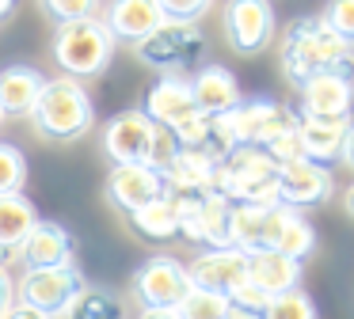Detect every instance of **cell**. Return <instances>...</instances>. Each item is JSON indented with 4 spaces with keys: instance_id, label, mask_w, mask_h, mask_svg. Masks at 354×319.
I'll list each match as a JSON object with an SVG mask.
<instances>
[{
    "instance_id": "obj_1",
    "label": "cell",
    "mask_w": 354,
    "mask_h": 319,
    "mask_svg": "<svg viewBox=\"0 0 354 319\" xmlns=\"http://www.w3.org/2000/svg\"><path fill=\"white\" fill-rule=\"evenodd\" d=\"M282 72L293 88L320 72H335L354 84V53L324 27L320 15H301L282 30Z\"/></svg>"
},
{
    "instance_id": "obj_2",
    "label": "cell",
    "mask_w": 354,
    "mask_h": 319,
    "mask_svg": "<svg viewBox=\"0 0 354 319\" xmlns=\"http://www.w3.org/2000/svg\"><path fill=\"white\" fill-rule=\"evenodd\" d=\"M35 126V133L50 144H73L80 137L92 133L95 126V106L92 95L84 91L80 80H69V76H57V80L42 84V95L35 103V110L27 114Z\"/></svg>"
},
{
    "instance_id": "obj_3",
    "label": "cell",
    "mask_w": 354,
    "mask_h": 319,
    "mask_svg": "<svg viewBox=\"0 0 354 319\" xmlns=\"http://www.w3.org/2000/svg\"><path fill=\"white\" fill-rule=\"evenodd\" d=\"M209 194H221L229 205H278V167L263 148L240 144L214 167Z\"/></svg>"
},
{
    "instance_id": "obj_4",
    "label": "cell",
    "mask_w": 354,
    "mask_h": 319,
    "mask_svg": "<svg viewBox=\"0 0 354 319\" xmlns=\"http://www.w3.org/2000/svg\"><path fill=\"white\" fill-rule=\"evenodd\" d=\"M50 53H54L62 76L69 80H92V76H103L115 57V38L103 27V19H77V23H62L54 30V42H50Z\"/></svg>"
},
{
    "instance_id": "obj_5",
    "label": "cell",
    "mask_w": 354,
    "mask_h": 319,
    "mask_svg": "<svg viewBox=\"0 0 354 319\" xmlns=\"http://www.w3.org/2000/svg\"><path fill=\"white\" fill-rule=\"evenodd\" d=\"M141 65L156 68L160 76H179L183 68L198 65L206 57V35L198 23H164L149 38L133 46Z\"/></svg>"
},
{
    "instance_id": "obj_6",
    "label": "cell",
    "mask_w": 354,
    "mask_h": 319,
    "mask_svg": "<svg viewBox=\"0 0 354 319\" xmlns=\"http://www.w3.org/2000/svg\"><path fill=\"white\" fill-rule=\"evenodd\" d=\"M221 30L232 53L255 57L274 42V30H278L274 8H270V0H225Z\"/></svg>"
},
{
    "instance_id": "obj_7",
    "label": "cell",
    "mask_w": 354,
    "mask_h": 319,
    "mask_svg": "<svg viewBox=\"0 0 354 319\" xmlns=\"http://www.w3.org/2000/svg\"><path fill=\"white\" fill-rule=\"evenodd\" d=\"M80 289H84V273L77 270V262L54 266V270H27L16 285V304L35 308L50 319H62Z\"/></svg>"
},
{
    "instance_id": "obj_8",
    "label": "cell",
    "mask_w": 354,
    "mask_h": 319,
    "mask_svg": "<svg viewBox=\"0 0 354 319\" xmlns=\"http://www.w3.org/2000/svg\"><path fill=\"white\" fill-rule=\"evenodd\" d=\"M130 293L138 296L141 311H160V308H176L187 293H191V278H187L183 262L171 255H153L133 270L130 278Z\"/></svg>"
},
{
    "instance_id": "obj_9",
    "label": "cell",
    "mask_w": 354,
    "mask_h": 319,
    "mask_svg": "<svg viewBox=\"0 0 354 319\" xmlns=\"http://www.w3.org/2000/svg\"><path fill=\"white\" fill-rule=\"evenodd\" d=\"M156 129L160 126H153V122L141 114V106L118 110L115 118L103 126V152L111 156V164H149Z\"/></svg>"
},
{
    "instance_id": "obj_10",
    "label": "cell",
    "mask_w": 354,
    "mask_h": 319,
    "mask_svg": "<svg viewBox=\"0 0 354 319\" xmlns=\"http://www.w3.org/2000/svg\"><path fill=\"white\" fill-rule=\"evenodd\" d=\"M259 251H274V255H286L293 262H305L316 251V232L297 209H290V205H267Z\"/></svg>"
},
{
    "instance_id": "obj_11",
    "label": "cell",
    "mask_w": 354,
    "mask_h": 319,
    "mask_svg": "<svg viewBox=\"0 0 354 319\" xmlns=\"http://www.w3.org/2000/svg\"><path fill=\"white\" fill-rule=\"evenodd\" d=\"M229 122H232V133H236V144L263 148L270 137L297 126V114L290 106L274 103V99H240L236 110H229Z\"/></svg>"
},
{
    "instance_id": "obj_12",
    "label": "cell",
    "mask_w": 354,
    "mask_h": 319,
    "mask_svg": "<svg viewBox=\"0 0 354 319\" xmlns=\"http://www.w3.org/2000/svg\"><path fill=\"white\" fill-rule=\"evenodd\" d=\"M164 175L156 171V167L149 164H115L107 175V186H103V194H107V202L115 205L118 213H138L141 205L156 202V197H164Z\"/></svg>"
},
{
    "instance_id": "obj_13",
    "label": "cell",
    "mask_w": 354,
    "mask_h": 319,
    "mask_svg": "<svg viewBox=\"0 0 354 319\" xmlns=\"http://www.w3.org/2000/svg\"><path fill=\"white\" fill-rule=\"evenodd\" d=\"M183 270H187L194 289H206V293H217L229 300V293L248 278V255L236 247H206Z\"/></svg>"
},
{
    "instance_id": "obj_14",
    "label": "cell",
    "mask_w": 354,
    "mask_h": 319,
    "mask_svg": "<svg viewBox=\"0 0 354 319\" xmlns=\"http://www.w3.org/2000/svg\"><path fill=\"white\" fill-rule=\"evenodd\" d=\"M335 194V182L331 171L320 164H308V160H293V164L278 167V205H290V209H313L324 205Z\"/></svg>"
},
{
    "instance_id": "obj_15",
    "label": "cell",
    "mask_w": 354,
    "mask_h": 319,
    "mask_svg": "<svg viewBox=\"0 0 354 319\" xmlns=\"http://www.w3.org/2000/svg\"><path fill=\"white\" fill-rule=\"evenodd\" d=\"M19 262L27 270H54V266H69L77 255V235L57 220H35L27 240L19 243Z\"/></svg>"
},
{
    "instance_id": "obj_16",
    "label": "cell",
    "mask_w": 354,
    "mask_h": 319,
    "mask_svg": "<svg viewBox=\"0 0 354 319\" xmlns=\"http://www.w3.org/2000/svg\"><path fill=\"white\" fill-rule=\"evenodd\" d=\"M141 114L160 129H176L179 122L194 118L198 106H194V95H191V80H183V76H160V80L145 91Z\"/></svg>"
},
{
    "instance_id": "obj_17",
    "label": "cell",
    "mask_w": 354,
    "mask_h": 319,
    "mask_svg": "<svg viewBox=\"0 0 354 319\" xmlns=\"http://www.w3.org/2000/svg\"><path fill=\"white\" fill-rule=\"evenodd\" d=\"M100 19L115 42H130V46H138L141 38H149L156 27L168 23L156 0H107Z\"/></svg>"
},
{
    "instance_id": "obj_18",
    "label": "cell",
    "mask_w": 354,
    "mask_h": 319,
    "mask_svg": "<svg viewBox=\"0 0 354 319\" xmlns=\"http://www.w3.org/2000/svg\"><path fill=\"white\" fill-rule=\"evenodd\" d=\"M301 110L297 118H351L354 84L335 72H320L301 84Z\"/></svg>"
},
{
    "instance_id": "obj_19",
    "label": "cell",
    "mask_w": 354,
    "mask_h": 319,
    "mask_svg": "<svg viewBox=\"0 0 354 319\" xmlns=\"http://www.w3.org/2000/svg\"><path fill=\"white\" fill-rule=\"evenodd\" d=\"M351 126H354L351 118H297V137L305 160L320 167H331L335 160H343V141Z\"/></svg>"
},
{
    "instance_id": "obj_20",
    "label": "cell",
    "mask_w": 354,
    "mask_h": 319,
    "mask_svg": "<svg viewBox=\"0 0 354 319\" xmlns=\"http://www.w3.org/2000/svg\"><path fill=\"white\" fill-rule=\"evenodd\" d=\"M191 95L198 114H229L240 106V84L225 65H202L191 76Z\"/></svg>"
},
{
    "instance_id": "obj_21",
    "label": "cell",
    "mask_w": 354,
    "mask_h": 319,
    "mask_svg": "<svg viewBox=\"0 0 354 319\" xmlns=\"http://www.w3.org/2000/svg\"><path fill=\"white\" fill-rule=\"evenodd\" d=\"M42 84H46V76L31 65L0 68V106H4V118H27L42 95Z\"/></svg>"
},
{
    "instance_id": "obj_22",
    "label": "cell",
    "mask_w": 354,
    "mask_h": 319,
    "mask_svg": "<svg viewBox=\"0 0 354 319\" xmlns=\"http://www.w3.org/2000/svg\"><path fill=\"white\" fill-rule=\"evenodd\" d=\"M248 281L263 296H282L290 289H301V262L274 255V251H255L248 255Z\"/></svg>"
},
{
    "instance_id": "obj_23",
    "label": "cell",
    "mask_w": 354,
    "mask_h": 319,
    "mask_svg": "<svg viewBox=\"0 0 354 319\" xmlns=\"http://www.w3.org/2000/svg\"><path fill=\"white\" fill-rule=\"evenodd\" d=\"M214 167L217 160L202 148H179L171 156V164L164 167V186L168 190H183V194H209L214 182Z\"/></svg>"
},
{
    "instance_id": "obj_24",
    "label": "cell",
    "mask_w": 354,
    "mask_h": 319,
    "mask_svg": "<svg viewBox=\"0 0 354 319\" xmlns=\"http://www.w3.org/2000/svg\"><path fill=\"white\" fill-rule=\"evenodd\" d=\"M35 220H39V213H35L31 197L0 194V266L19 251V243L27 240V232L35 228Z\"/></svg>"
},
{
    "instance_id": "obj_25",
    "label": "cell",
    "mask_w": 354,
    "mask_h": 319,
    "mask_svg": "<svg viewBox=\"0 0 354 319\" xmlns=\"http://www.w3.org/2000/svg\"><path fill=\"white\" fill-rule=\"evenodd\" d=\"M126 220H130V228L141 240H153V243H164V240H176L179 235V217H176V205H171L168 190H164V197L141 205V209L130 213Z\"/></svg>"
},
{
    "instance_id": "obj_26",
    "label": "cell",
    "mask_w": 354,
    "mask_h": 319,
    "mask_svg": "<svg viewBox=\"0 0 354 319\" xmlns=\"http://www.w3.org/2000/svg\"><path fill=\"white\" fill-rule=\"evenodd\" d=\"M263 213L267 205H232L229 209V247L255 255L263 243Z\"/></svg>"
},
{
    "instance_id": "obj_27",
    "label": "cell",
    "mask_w": 354,
    "mask_h": 319,
    "mask_svg": "<svg viewBox=\"0 0 354 319\" xmlns=\"http://www.w3.org/2000/svg\"><path fill=\"white\" fill-rule=\"evenodd\" d=\"M62 319H126V308L111 289H95V285H84L77 293V300L65 308Z\"/></svg>"
},
{
    "instance_id": "obj_28",
    "label": "cell",
    "mask_w": 354,
    "mask_h": 319,
    "mask_svg": "<svg viewBox=\"0 0 354 319\" xmlns=\"http://www.w3.org/2000/svg\"><path fill=\"white\" fill-rule=\"evenodd\" d=\"M229 209L221 194H202L198 205V243L206 247H229Z\"/></svg>"
},
{
    "instance_id": "obj_29",
    "label": "cell",
    "mask_w": 354,
    "mask_h": 319,
    "mask_svg": "<svg viewBox=\"0 0 354 319\" xmlns=\"http://www.w3.org/2000/svg\"><path fill=\"white\" fill-rule=\"evenodd\" d=\"M176 316L179 319H225L229 316V300L217 293H206V289H194L176 304Z\"/></svg>"
},
{
    "instance_id": "obj_30",
    "label": "cell",
    "mask_w": 354,
    "mask_h": 319,
    "mask_svg": "<svg viewBox=\"0 0 354 319\" xmlns=\"http://www.w3.org/2000/svg\"><path fill=\"white\" fill-rule=\"evenodd\" d=\"M259 319H316V304L305 289H290L282 296H270Z\"/></svg>"
},
{
    "instance_id": "obj_31",
    "label": "cell",
    "mask_w": 354,
    "mask_h": 319,
    "mask_svg": "<svg viewBox=\"0 0 354 319\" xmlns=\"http://www.w3.org/2000/svg\"><path fill=\"white\" fill-rule=\"evenodd\" d=\"M27 182V160L16 144L0 141V194H24Z\"/></svg>"
},
{
    "instance_id": "obj_32",
    "label": "cell",
    "mask_w": 354,
    "mask_h": 319,
    "mask_svg": "<svg viewBox=\"0 0 354 319\" xmlns=\"http://www.w3.org/2000/svg\"><path fill=\"white\" fill-rule=\"evenodd\" d=\"M42 15L50 23H77V19H95L100 15V0H39Z\"/></svg>"
},
{
    "instance_id": "obj_33",
    "label": "cell",
    "mask_w": 354,
    "mask_h": 319,
    "mask_svg": "<svg viewBox=\"0 0 354 319\" xmlns=\"http://www.w3.org/2000/svg\"><path fill=\"white\" fill-rule=\"evenodd\" d=\"M320 19L339 42L354 50V0H328V8H324Z\"/></svg>"
},
{
    "instance_id": "obj_34",
    "label": "cell",
    "mask_w": 354,
    "mask_h": 319,
    "mask_svg": "<svg viewBox=\"0 0 354 319\" xmlns=\"http://www.w3.org/2000/svg\"><path fill=\"white\" fill-rule=\"evenodd\" d=\"M263 152L274 160V167H286V164H293V160H305V152H301V137H297V126H290V129H282L278 137H270V141L263 144Z\"/></svg>"
},
{
    "instance_id": "obj_35",
    "label": "cell",
    "mask_w": 354,
    "mask_h": 319,
    "mask_svg": "<svg viewBox=\"0 0 354 319\" xmlns=\"http://www.w3.org/2000/svg\"><path fill=\"white\" fill-rule=\"evenodd\" d=\"M168 23H198L214 8V0H156Z\"/></svg>"
},
{
    "instance_id": "obj_36",
    "label": "cell",
    "mask_w": 354,
    "mask_h": 319,
    "mask_svg": "<svg viewBox=\"0 0 354 319\" xmlns=\"http://www.w3.org/2000/svg\"><path fill=\"white\" fill-rule=\"evenodd\" d=\"M267 300H270V296H263L259 293V289H255L252 285V281H240V285L236 289H232V293H229V308H240V311H255V316H259V311L263 308H267Z\"/></svg>"
},
{
    "instance_id": "obj_37",
    "label": "cell",
    "mask_w": 354,
    "mask_h": 319,
    "mask_svg": "<svg viewBox=\"0 0 354 319\" xmlns=\"http://www.w3.org/2000/svg\"><path fill=\"white\" fill-rule=\"evenodd\" d=\"M16 304V281H12L8 266H0V316Z\"/></svg>"
},
{
    "instance_id": "obj_38",
    "label": "cell",
    "mask_w": 354,
    "mask_h": 319,
    "mask_svg": "<svg viewBox=\"0 0 354 319\" xmlns=\"http://www.w3.org/2000/svg\"><path fill=\"white\" fill-rule=\"evenodd\" d=\"M0 319H50V316H42V311H35V308H24V304H12Z\"/></svg>"
},
{
    "instance_id": "obj_39",
    "label": "cell",
    "mask_w": 354,
    "mask_h": 319,
    "mask_svg": "<svg viewBox=\"0 0 354 319\" xmlns=\"http://www.w3.org/2000/svg\"><path fill=\"white\" fill-rule=\"evenodd\" d=\"M343 164L354 167V126L346 129V141H343Z\"/></svg>"
},
{
    "instance_id": "obj_40",
    "label": "cell",
    "mask_w": 354,
    "mask_h": 319,
    "mask_svg": "<svg viewBox=\"0 0 354 319\" xmlns=\"http://www.w3.org/2000/svg\"><path fill=\"white\" fill-rule=\"evenodd\" d=\"M138 319H179L176 308H160V311H141Z\"/></svg>"
},
{
    "instance_id": "obj_41",
    "label": "cell",
    "mask_w": 354,
    "mask_h": 319,
    "mask_svg": "<svg viewBox=\"0 0 354 319\" xmlns=\"http://www.w3.org/2000/svg\"><path fill=\"white\" fill-rule=\"evenodd\" d=\"M225 319H259V316H255V311H240V308H229V316H225Z\"/></svg>"
},
{
    "instance_id": "obj_42",
    "label": "cell",
    "mask_w": 354,
    "mask_h": 319,
    "mask_svg": "<svg viewBox=\"0 0 354 319\" xmlns=\"http://www.w3.org/2000/svg\"><path fill=\"white\" fill-rule=\"evenodd\" d=\"M12 12H16V0H0V19H8Z\"/></svg>"
},
{
    "instance_id": "obj_43",
    "label": "cell",
    "mask_w": 354,
    "mask_h": 319,
    "mask_svg": "<svg viewBox=\"0 0 354 319\" xmlns=\"http://www.w3.org/2000/svg\"><path fill=\"white\" fill-rule=\"evenodd\" d=\"M343 205H346V213L354 217V182H351V190H346V197H343Z\"/></svg>"
},
{
    "instance_id": "obj_44",
    "label": "cell",
    "mask_w": 354,
    "mask_h": 319,
    "mask_svg": "<svg viewBox=\"0 0 354 319\" xmlns=\"http://www.w3.org/2000/svg\"><path fill=\"white\" fill-rule=\"evenodd\" d=\"M0 122H4V106H0Z\"/></svg>"
}]
</instances>
